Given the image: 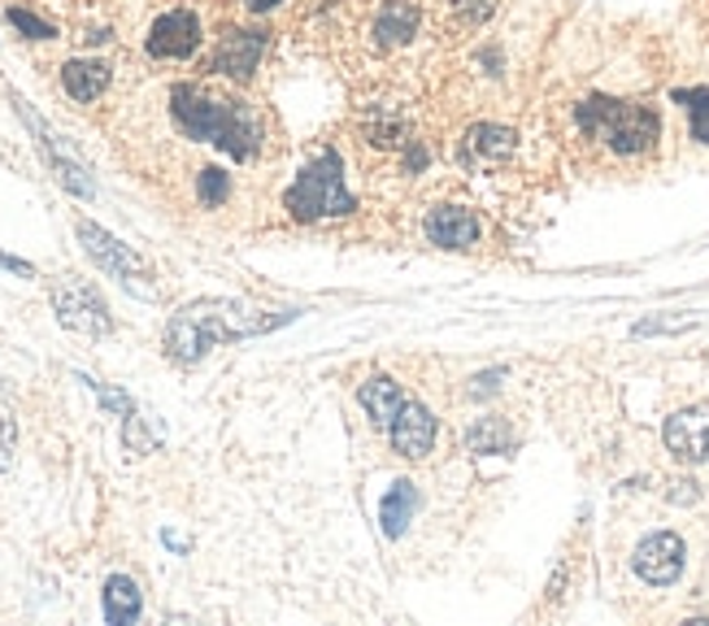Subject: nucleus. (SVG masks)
<instances>
[{
	"instance_id": "1",
	"label": "nucleus",
	"mask_w": 709,
	"mask_h": 626,
	"mask_svg": "<svg viewBox=\"0 0 709 626\" xmlns=\"http://www.w3.org/2000/svg\"><path fill=\"white\" fill-rule=\"evenodd\" d=\"M292 318H296V309L262 314V309H248V305H240V300L205 296V300L183 305V309L166 322V352H170L179 365H197L213 344L279 331V327H287Z\"/></svg>"
},
{
	"instance_id": "7",
	"label": "nucleus",
	"mask_w": 709,
	"mask_h": 626,
	"mask_svg": "<svg viewBox=\"0 0 709 626\" xmlns=\"http://www.w3.org/2000/svg\"><path fill=\"white\" fill-rule=\"evenodd\" d=\"M13 105H18V114L27 118V127H31V131H35V139H40V152H44V161L53 166L57 183H62L71 197H83V201H87V197L96 192V188H92V179H87V166H83L71 148L53 136V131H49V127H44L35 114H31V105H27V100H18V96H13Z\"/></svg>"
},
{
	"instance_id": "21",
	"label": "nucleus",
	"mask_w": 709,
	"mask_h": 626,
	"mask_svg": "<svg viewBox=\"0 0 709 626\" xmlns=\"http://www.w3.org/2000/svg\"><path fill=\"white\" fill-rule=\"evenodd\" d=\"M13 448H18V414H13V396L0 383V475L13 466Z\"/></svg>"
},
{
	"instance_id": "28",
	"label": "nucleus",
	"mask_w": 709,
	"mask_h": 626,
	"mask_svg": "<svg viewBox=\"0 0 709 626\" xmlns=\"http://www.w3.org/2000/svg\"><path fill=\"white\" fill-rule=\"evenodd\" d=\"M505 379V370H488V374H479V379H470V392L475 396H488V392H497V383Z\"/></svg>"
},
{
	"instance_id": "24",
	"label": "nucleus",
	"mask_w": 709,
	"mask_h": 626,
	"mask_svg": "<svg viewBox=\"0 0 709 626\" xmlns=\"http://www.w3.org/2000/svg\"><path fill=\"white\" fill-rule=\"evenodd\" d=\"M9 22H13V26H18L27 40H53V35H57V31H53L44 18H35V13H27V9H9Z\"/></svg>"
},
{
	"instance_id": "9",
	"label": "nucleus",
	"mask_w": 709,
	"mask_h": 626,
	"mask_svg": "<svg viewBox=\"0 0 709 626\" xmlns=\"http://www.w3.org/2000/svg\"><path fill=\"white\" fill-rule=\"evenodd\" d=\"M197 49H201V22H197V13H188V9L161 13V18L152 22V31H148V53H152V57H174V62H183V57H192Z\"/></svg>"
},
{
	"instance_id": "29",
	"label": "nucleus",
	"mask_w": 709,
	"mask_h": 626,
	"mask_svg": "<svg viewBox=\"0 0 709 626\" xmlns=\"http://www.w3.org/2000/svg\"><path fill=\"white\" fill-rule=\"evenodd\" d=\"M0 266H4V270H13V275H22V278H35V266H31V262H22V257L0 253Z\"/></svg>"
},
{
	"instance_id": "19",
	"label": "nucleus",
	"mask_w": 709,
	"mask_h": 626,
	"mask_svg": "<svg viewBox=\"0 0 709 626\" xmlns=\"http://www.w3.org/2000/svg\"><path fill=\"white\" fill-rule=\"evenodd\" d=\"M414 505H419V496H414V484H392V491L383 496V505H379V522H383V535H401L405 531V522L414 518Z\"/></svg>"
},
{
	"instance_id": "16",
	"label": "nucleus",
	"mask_w": 709,
	"mask_h": 626,
	"mask_svg": "<svg viewBox=\"0 0 709 626\" xmlns=\"http://www.w3.org/2000/svg\"><path fill=\"white\" fill-rule=\"evenodd\" d=\"M414 31H419V9H414L410 0H388V4L379 9V18H374V40H379L383 49L410 44Z\"/></svg>"
},
{
	"instance_id": "11",
	"label": "nucleus",
	"mask_w": 709,
	"mask_h": 626,
	"mask_svg": "<svg viewBox=\"0 0 709 626\" xmlns=\"http://www.w3.org/2000/svg\"><path fill=\"white\" fill-rule=\"evenodd\" d=\"M518 148V136L509 127H497V123H479L470 127L466 139H462V161L466 166H479V170H497L514 157Z\"/></svg>"
},
{
	"instance_id": "18",
	"label": "nucleus",
	"mask_w": 709,
	"mask_h": 626,
	"mask_svg": "<svg viewBox=\"0 0 709 626\" xmlns=\"http://www.w3.org/2000/svg\"><path fill=\"white\" fill-rule=\"evenodd\" d=\"M62 87L71 92L74 100H96L105 87H109V66L105 62H83L74 57L62 66Z\"/></svg>"
},
{
	"instance_id": "13",
	"label": "nucleus",
	"mask_w": 709,
	"mask_h": 626,
	"mask_svg": "<svg viewBox=\"0 0 709 626\" xmlns=\"http://www.w3.org/2000/svg\"><path fill=\"white\" fill-rule=\"evenodd\" d=\"M388 435H392V448L396 453H405V457H426L431 453V444H435V417L426 414L419 401H405L396 417H392V426H388Z\"/></svg>"
},
{
	"instance_id": "4",
	"label": "nucleus",
	"mask_w": 709,
	"mask_h": 626,
	"mask_svg": "<svg viewBox=\"0 0 709 626\" xmlns=\"http://www.w3.org/2000/svg\"><path fill=\"white\" fill-rule=\"evenodd\" d=\"M284 205L296 222H318V217H345V213H353L357 201L349 197V188H345L340 157H336V152H318V157L300 170V179L287 188Z\"/></svg>"
},
{
	"instance_id": "20",
	"label": "nucleus",
	"mask_w": 709,
	"mask_h": 626,
	"mask_svg": "<svg viewBox=\"0 0 709 626\" xmlns=\"http://www.w3.org/2000/svg\"><path fill=\"white\" fill-rule=\"evenodd\" d=\"M466 444H470V453H509V448H514V435H509V426H505L500 417H484L479 426H470Z\"/></svg>"
},
{
	"instance_id": "3",
	"label": "nucleus",
	"mask_w": 709,
	"mask_h": 626,
	"mask_svg": "<svg viewBox=\"0 0 709 626\" xmlns=\"http://www.w3.org/2000/svg\"><path fill=\"white\" fill-rule=\"evenodd\" d=\"M574 118H579V127H583L588 136H601L614 152H623V157L653 148L657 136H662V118H657L648 105H636V100L588 96Z\"/></svg>"
},
{
	"instance_id": "27",
	"label": "nucleus",
	"mask_w": 709,
	"mask_h": 626,
	"mask_svg": "<svg viewBox=\"0 0 709 626\" xmlns=\"http://www.w3.org/2000/svg\"><path fill=\"white\" fill-rule=\"evenodd\" d=\"M701 318H648V322H636V336H657V331H688L697 327Z\"/></svg>"
},
{
	"instance_id": "30",
	"label": "nucleus",
	"mask_w": 709,
	"mask_h": 626,
	"mask_svg": "<svg viewBox=\"0 0 709 626\" xmlns=\"http://www.w3.org/2000/svg\"><path fill=\"white\" fill-rule=\"evenodd\" d=\"M244 4H248V9H253V13H266V9H275V4H279V0H244Z\"/></svg>"
},
{
	"instance_id": "25",
	"label": "nucleus",
	"mask_w": 709,
	"mask_h": 626,
	"mask_svg": "<svg viewBox=\"0 0 709 626\" xmlns=\"http://www.w3.org/2000/svg\"><path fill=\"white\" fill-rule=\"evenodd\" d=\"M83 383L100 396V405H105V410H118L123 417L136 414V405H131V396H127V392H114V388H105V383H96V379H87V374H83Z\"/></svg>"
},
{
	"instance_id": "6",
	"label": "nucleus",
	"mask_w": 709,
	"mask_h": 626,
	"mask_svg": "<svg viewBox=\"0 0 709 626\" xmlns=\"http://www.w3.org/2000/svg\"><path fill=\"white\" fill-rule=\"evenodd\" d=\"M53 309H57V322L74 331V336H87V340H100L114 331V314L105 305V296L74 275H62L53 283Z\"/></svg>"
},
{
	"instance_id": "14",
	"label": "nucleus",
	"mask_w": 709,
	"mask_h": 626,
	"mask_svg": "<svg viewBox=\"0 0 709 626\" xmlns=\"http://www.w3.org/2000/svg\"><path fill=\"white\" fill-rule=\"evenodd\" d=\"M426 240L440 248H475L479 244V222L462 205H440L426 213Z\"/></svg>"
},
{
	"instance_id": "2",
	"label": "nucleus",
	"mask_w": 709,
	"mask_h": 626,
	"mask_svg": "<svg viewBox=\"0 0 709 626\" xmlns=\"http://www.w3.org/2000/svg\"><path fill=\"white\" fill-rule=\"evenodd\" d=\"M170 114H174V123L192 139L218 144L235 161H248L262 148V123H257V114L244 100H213L205 92L179 83L170 92Z\"/></svg>"
},
{
	"instance_id": "8",
	"label": "nucleus",
	"mask_w": 709,
	"mask_h": 626,
	"mask_svg": "<svg viewBox=\"0 0 709 626\" xmlns=\"http://www.w3.org/2000/svg\"><path fill=\"white\" fill-rule=\"evenodd\" d=\"M684 556H688L684 553V540L675 531H657V535H648V540L636 544L632 565H636V574L648 587H666V583H675L684 574Z\"/></svg>"
},
{
	"instance_id": "15",
	"label": "nucleus",
	"mask_w": 709,
	"mask_h": 626,
	"mask_svg": "<svg viewBox=\"0 0 709 626\" xmlns=\"http://www.w3.org/2000/svg\"><path fill=\"white\" fill-rule=\"evenodd\" d=\"M100 601H105V623L109 626H131L144 609L140 587H136V579H127V574H109Z\"/></svg>"
},
{
	"instance_id": "23",
	"label": "nucleus",
	"mask_w": 709,
	"mask_h": 626,
	"mask_svg": "<svg viewBox=\"0 0 709 626\" xmlns=\"http://www.w3.org/2000/svg\"><path fill=\"white\" fill-rule=\"evenodd\" d=\"M197 192H201V205H222L226 201V192H231V179L218 170V166H210V170H201V183H197Z\"/></svg>"
},
{
	"instance_id": "10",
	"label": "nucleus",
	"mask_w": 709,
	"mask_h": 626,
	"mask_svg": "<svg viewBox=\"0 0 709 626\" xmlns=\"http://www.w3.org/2000/svg\"><path fill=\"white\" fill-rule=\"evenodd\" d=\"M662 435H666V448L679 461H692V466L709 461V405H692V410L670 414Z\"/></svg>"
},
{
	"instance_id": "12",
	"label": "nucleus",
	"mask_w": 709,
	"mask_h": 626,
	"mask_svg": "<svg viewBox=\"0 0 709 626\" xmlns=\"http://www.w3.org/2000/svg\"><path fill=\"white\" fill-rule=\"evenodd\" d=\"M262 53H266V31H226L218 53H213V70L244 83V78H253Z\"/></svg>"
},
{
	"instance_id": "22",
	"label": "nucleus",
	"mask_w": 709,
	"mask_h": 626,
	"mask_svg": "<svg viewBox=\"0 0 709 626\" xmlns=\"http://www.w3.org/2000/svg\"><path fill=\"white\" fill-rule=\"evenodd\" d=\"M679 105H688V123H692V139L709 144V87H692V92H675Z\"/></svg>"
},
{
	"instance_id": "5",
	"label": "nucleus",
	"mask_w": 709,
	"mask_h": 626,
	"mask_svg": "<svg viewBox=\"0 0 709 626\" xmlns=\"http://www.w3.org/2000/svg\"><path fill=\"white\" fill-rule=\"evenodd\" d=\"M74 235H78V244L87 248V257L105 270V275H114L131 296H140V300H157V283H152V266L144 262L140 253L131 248V244H123V240H114L105 226H96V222H87V217H78V226H74Z\"/></svg>"
},
{
	"instance_id": "17",
	"label": "nucleus",
	"mask_w": 709,
	"mask_h": 626,
	"mask_svg": "<svg viewBox=\"0 0 709 626\" xmlns=\"http://www.w3.org/2000/svg\"><path fill=\"white\" fill-rule=\"evenodd\" d=\"M361 405H366V414H370V422L374 426H392V417H396V410L405 405V396H401V388L388 379V374H370L366 383H361Z\"/></svg>"
},
{
	"instance_id": "26",
	"label": "nucleus",
	"mask_w": 709,
	"mask_h": 626,
	"mask_svg": "<svg viewBox=\"0 0 709 626\" xmlns=\"http://www.w3.org/2000/svg\"><path fill=\"white\" fill-rule=\"evenodd\" d=\"M493 9H497V0H457V22L462 26H479V22L493 18Z\"/></svg>"
}]
</instances>
